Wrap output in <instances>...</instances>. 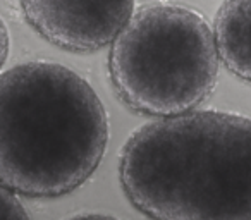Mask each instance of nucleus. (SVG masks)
I'll use <instances>...</instances> for the list:
<instances>
[{
    "label": "nucleus",
    "instance_id": "nucleus-1",
    "mask_svg": "<svg viewBox=\"0 0 251 220\" xmlns=\"http://www.w3.org/2000/svg\"><path fill=\"white\" fill-rule=\"evenodd\" d=\"M119 179L151 220H251V119L191 110L145 124L122 148Z\"/></svg>",
    "mask_w": 251,
    "mask_h": 220
},
{
    "label": "nucleus",
    "instance_id": "nucleus-2",
    "mask_svg": "<svg viewBox=\"0 0 251 220\" xmlns=\"http://www.w3.org/2000/svg\"><path fill=\"white\" fill-rule=\"evenodd\" d=\"M107 141L103 103L73 69L26 62L0 73V188L67 195L98 169Z\"/></svg>",
    "mask_w": 251,
    "mask_h": 220
},
{
    "label": "nucleus",
    "instance_id": "nucleus-3",
    "mask_svg": "<svg viewBox=\"0 0 251 220\" xmlns=\"http://www.w3.org/2000/svg\"><path fill=\"white\" fill-rule=\"evenodd\" d=\"M110 45L112 86L134 112L157 119L191 112L217 84L215 33L188 5L150 2L134 9Z\"/></svg>",
    "mask_w": 251,
    "mask_h": 220
},
{
    "label": "nucleus",
    "instance_id": "nucleus-4",
    "mask_svg": "<svg viewBox=\"0 0 251 220\" xmlns=\"http://www.w3.org/2000/svg\"><path fill=\"white\" fill-rule=\"evenodd\" d=\"M25 19L40 36L69 52L110 45L134 11V0H21Z\"/></svg>",
    "mask_w": 251,
    "mask_h": 220
},
{
    "label": "nucleus",
    "instance_id": "nucleus-5",
    "mask_svg": "<svg viewBox=\"0 0 251 220\" xmlns=\"http://www.w3.org/2000/svg\"><path fill=\"white\" fill-rule=\"evenodd\" d=\"M220 62L251 83V0H224L213 23Z\"/></svg>",
    "mask_w": 251,
    "mask_h": 220
},
{
    "label": "nucleus",
    "instance_id": "nucleus-6",
    "mask_svg": "<svg viewBox=\"0 0 251 220\" xmlns=\"http://www.w3.org/2000/svg\"><path fill=\"white\" fill-rule=\"evenodd\" d=\"M0 220H31L18 195L0 188Z\"/></svg>",
    "mask_w": 251,
    "mask_h": 220
},
{
    "label": "nucleus",
    "instance_id": "nucleus-7",
    "mask_svg": "<svg viewBox=\"0 0 251 220\" xmlns=\"http://www.w3.org/2000/svg\"><path fill=\"white\" fill-rule=\"evenodd\" d=\"M9 31L7 28H5L4 21L0 19V69H2V66L5 64V60H7V55H9Z\"/></svg>",
    "mask_w": 251,
    "mask_h": 220
},
{
    "label": "nucleus",
    "instance_id": "nucleus-8",
    "mask_svg": "<svg viewBox=\"0 0 251 220\" xmlns=\"http://www.w3.org/2000/svg\"><path fill=\"white\" fill-rule=\"evenodd\" d=\"M66 220H119V219L112 215H105V213H79V215H73Z\"/></svg>",
    "mask_w": 251,
    "mask_h": 220
}]
</instances>
